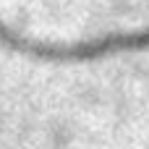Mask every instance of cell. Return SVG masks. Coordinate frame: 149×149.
I'll use <instances>...</instances> for the list:
<instances>
[{
    "mask_svg": "<svg viewBox=\"0 0 149 149\" xmlns=\"http://www.w3.org/2000/svg\"><path fill=\"white\" fill-rule=\"evenodd\" d=\"M0 42L21 55L37 58V60H55V63H89L100 60L107 55L118 52H131V50H147L149 47V26L136 31H115V34H102L94 39L84 42H71V45H52V42H34L24 39L21 34L10 31L8 24L0 21Z\"/></svg>",
    "mask_w": 149,
    "mask_h": 149,
    "instance_id": "cell-1",
    "label": "cell"
}]
</instances>
